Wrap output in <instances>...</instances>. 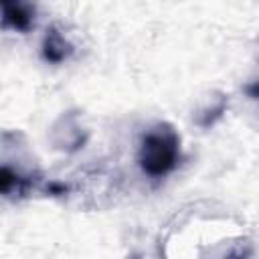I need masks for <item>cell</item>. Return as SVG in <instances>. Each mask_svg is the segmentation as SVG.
I'll return each instance as SVG.
<instances>
[{
	"label": "cell",
	"instance_id": "cell-3",
	"mask_svg": "<svg viewBox=\"0 0 259 259\" xmlns=\"http://www.w3.org/2000/svg\"><path fill=\"white\" fill-rule=\"evenodd\" d=\"M65 57H67V53H65V40L59 34L51 32L47 36V40H45V59L51 61V63H59Z\"/></svg>",
	"mask_w": 259,
	"mask_h": 259
},
{
	"label": "cell",
	"instance_id": "cell-1",
	"mask_svg": "<svg viewBox=\"0 0 259 259\" xmlns=\"http://www.w3.org/2000/svg\"><path fill=\"white\" fill-rule=\"evenodd\" d=\"M178 154H180L178 136L170 127L168 130L160 127V130H154L144 136L138 162L148 176L158 178V176H164L170 170H174V166L178 162Z\"/></svg>",
	"mask_w": 259,
	"mask_h": 259
},
{
	"label": "cell",
	"instance_id": "cell-2",
	"mask_svg": "<svg viewBox=\"0 0 259 259\" xmlns=\"http://www.w3.org/2000/svg\"><path fill=\"white\" fill-rule=\"evenodd\" d=\"M2 20L10 28L26 30L32 22V14L24 4H2Z\"/></svg>",
	"mask_w": 259,
	"mask_h": 259
},
{
	"label": "cell",
	"instance_id": "cell-4",
	"mask_svg": "<svg viewBox=\"0 0 259 259\" xmlns=\"http://www.w3.org/2000/svg\"><path fill=\"white\" fill-rule=\"evenodd\" d=\"M16 182H18V176H16L10 168L0 166V194L10 192V190L16 186Z\"/></svg>",
	"mask_w": 259,
	"mask_h": 259
}]
</instances>
